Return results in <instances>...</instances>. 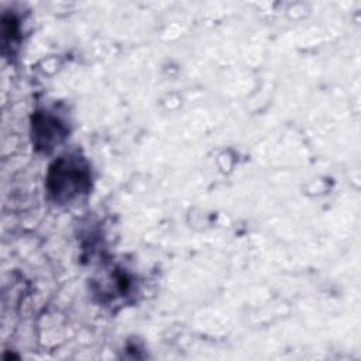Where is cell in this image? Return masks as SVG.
Returning <instances> with one entry per match:
<instances>
[{
    "mask_svg": "<svg viewBox=\"0 0 361 361\" xmlns=\"http://www.w3.org/2000/svg\"><path fill=\"white\" fill-rule=\"evenodd\" d=\"M87 169L73 159H59L49 175V183H54V186H51V192L56 199L65 200H69L83 192L87 186Z\"/></svg>",
    "mask_w": 361,
    "mask_h": 361,
    "instance_id": "1",
    "label": "cell"
}]
</instances>
